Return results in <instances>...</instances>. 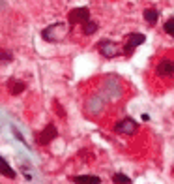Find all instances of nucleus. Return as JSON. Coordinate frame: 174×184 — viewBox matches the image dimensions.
<instances>
[{"label": "nucleus", "instance_id": "obj_15", "mask_svg": "<svg viewBox=\"0 0 174 184\" xmlns=\"http://www.w3.org/2000/svg\"><path fill=\"white\" fill-rule=\"evenodd\" d=\"M11 58H13V55H11L10 51H6V49L0 47V64H6V62H10Z\"/></svg>", "mask_w": 174, "mask_h": 184}, {"label": "nucleus", "instance_id": "obj_4", "mask_svg": "<svg viewBox=\"0 0 174 184\" xmlns=\"http://www.w3.org/2000/svg\"><path fill=\"white\" fill-rule=\"evenodd\" d=\"M56 135H58V130H56V126L51 122V124H47V126L36 135V143H38V145H49Z\"/></svg>", "mask_w": 174, "mask_h": 184}, {"label": "nucleus", "instance_id": "obj_2", "mask_svg": "<svg viewBox=\"0 0 174 184\" xmlns=\"http://www.w3.org/2000/svg\"><path fill=\"white\" fill-rule=\"evenodd\" d=\"M97 51L101 53L105 58H114L118 55H122L123 51H120V45L116 41H111V40H101L97 43Z\"/></svg>", "mask_w": 174, "mask_h": 184}, {"label": "nucleus", "instance_id": "obj_9", "mask_svg": "<svg viewBox=\"0 0 174 184\" xmlns=\"http://www.w3.org/2000/svg\"><path fill=\"white\" fill-rule=\"evenodd\" d=\"M71 180L75 184H101V178L95 175H75L71 177Z\"/></svg>", "mask_w": 174, "mask_h": 184}, {"label": "nucleus", "instance_id": "obj_8", "mask_svg": "<svg viewBox=\"0 0 174 184\" xmlns=\"http://www.w3.org/2000/svg\"><path fill=\"white\" fill-rule=\"evenodd\" d=\"M24 88H26V85H24L22 81H19V79H15V77H11L8 81V90H10L11 96H19L21 92H24Z\"/></svg>", "mask_w": 174, "mask_h": 184}, {"label": "nucleus", "instance_id": "obj_5", "mask_svg": "<svg viewBox=\"0 0 174 184\" xmlns=\"http://www.w3.org/2000/svg\"><path fill=\"white\" fill-rule=\"evenodd\" d=\"M137 130H139V124L133 119H123L118 124H114V132L116 133H122V135H133Z\"/></svg>", "mask_w": 174, "mask_h": 184}, {"label": "nucleus", "instance_id": "obj_3", "mask_svg": "<svg viewBox=\"0 0 174 184\" xmlns=\"http://www.w3.org/2000/svg\"><path fill=\"white\" fill-rule=\"evenodd\" d=\"M90 19V10L88 8H73L67 13V23L69 25H83Z\"/></svg>", "mask_w": 174, "mask_h": 184}, {"label": "nucleus", "instance_id": "obj_10", "mask_svg": "<svg viewBox=\"0 0 174 184\" xmlns=\"http://www.w3.org/2000/svg\"><path fill=\"white\" fill-rule=\"evenodd\" d=\"M142 19L148 23V25H156L157 19H159V13H157V10H154V8H148V10L142 11Z\"/></svg>", "mask_w": 174, "mask_h": 184}, {"label": "nucleus", "instance_id": "obj_1", "mask_svg": "<svg viewBox=\"0 0 174 184\" xmlns=\"http://www.w3.org/2000/svg\"><path fill=\"white\" fill-rule=\"evenodd\" d=\"M67 34V27L64 25V23H55V25H49L41 30V38L49 43H58L66 38Z\"/></svg>", "mask_w": 174, "mask_h": 184}, {"label": "nucleus", "instance_id": "obj_14", "mask_svg": "<svg viewBox=\"0 0 174 184\" xmlns=\"http://www.w3.org/2000/svg\"><path fill=\"white\" fill-rule=\"evenodd\" d=\"M163 30H165L170 38H174V17H170V19L165 23V25H163Z\"/></svg>", "mask_w": 174, "mask_h": 184}, {"label": "nucleus", "instance_id": "obj_6", "mask_svg": "<svg viewBox=\"0 0 174 184\" xmlns=\"http://www.w3.org/2000/svg\"><path fill=\"white\" fill-rule=\"evenodd\" d=\"M156 73L161 77H174V60L170 58L159 60V64L156 66Z\"/></svg>", "mask_w": 174, "mask_h": 184}, {"label": "nucleus", "instance_id": "obj_12", "mask_svg": "<svg viewBox=\"0 0 174 184\" xmlns=\"http://www.w3.org/2000/svg\"><path fill=\"white\" fill-rule=\"evenodd\" d=\"M97 23H94L92 19H88L86 23H83V34L84 36H92V34H95L97 32Z\"/></svg>", "mask_w": 174, "mask_h": 184}, {"label": "nucleus", "instance_id": "obj_7", "mask_svg": "<svg viewBox=\"0 0 174 184\" xmlns=\"http://www.w3.org/2000/svg\"><path fill=\"white\" fill-rule=\"evenodd\" d=\"M144 40H146V36L140 34V32H133V34H129V40H127V43H126V47H123V53H126V55H131L140 43H144Z\"/></svg>", "mask_w": 174, "mask_h": 184}, {"label": "nucleus", "instance_id": "obj_11", "mask_svg": "<svg viewBox=\"0 0 174 184\" xmlns=\"http://www.w3.org/2000/svg\"><path fill=\"white\" fill-rule=\"evenodd\" d=\"M0 175H4V177H8V178H15V177H17L15 171L11 169V165L6 162L2 156H0Z\"/></svg>", "mask_w": 174, "mask_h": 184}, {"label": "nucleus", "instance_id": "obj_13", "mask_svg": "<svg viewBox=\"0 0 174 184\" xmlns=\"http://www.w3.org/2000/svg\"><path fill=\"white\" fill-rule=\"evenodd\" d=\"M112 182L114 184H133V180L127 175H123V173H114L112 175Z\"/></svg>", "mask_w": 174, "mask_h": 184}, {"label": "nucleus", "instance_id": "obj_16", "mask_svg": "<svg viewBox=\"0 0 174 184\" xmlns=\"http://www.w3.org/2000/svg\"><path fill=\"white\" fill-rule=\"evenodd\" d=\"M53 107L56 109V113H58V117H60V119H66V111H64V107L60 105V102H58V100H55V102H53Z\"/></svg>", "mask_w": 174, "mask_h": 184}]
</instances>
